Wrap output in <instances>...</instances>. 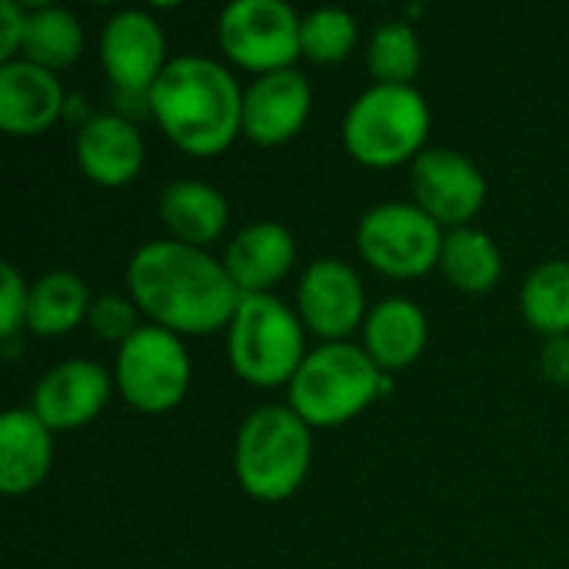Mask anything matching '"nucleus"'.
Listing matches in <instances>:
<instances>
[{
  "label": "nucleus",
  "instance_id": "f257e3e1",
  "mask_svg": "<svg viewBox=\"0 0 569 569\" xmlns=\"http://www.w3.org/2000/svg\"><path fill=\"white\" fill-rule=\"evenodd\" d=\"M127 290L153 323L173 333L230 327L243 297L223 260L180 240H150L137 247L127 263Z\"/></svg>",
  "mask_w": 569,
  "mask_h": 569
},
{
  "label": "nucleus",
  "instance_id": "f03ea898",
  "mask_svg": "<svg viewBox=\"0 0 569 569\" xmlns=\"http://www.w3.org/2000/svg\"><path fill=\"white\" fill-rule=\"evenodd\" d=\"M163 133L187 153H220L243 130V93L233 73L200 53L173 57L147 97Z\"/></svg>",
  "mask_w": 569,
  "mask_h": 569
},
{
  "label": "nucleus",
  "instance_id": "7ed1b4c3",
  "mask_svg": "<svg viewBox=\"0 0 569 569\" xmlns=\"http://www.w3.org/2000/svg\"><path fill=\"white\" fill-rule=\"evenodd\" d=\"M383 377L367 347L327 340L293 373L290 407L310 427H337L383 393Z\"/></svg>",
  "mask_w": 569,
  "mask_h": 569
},
{
  "label": "nucleus",
  "instance_id": "20e7f679",
  "mask_svg": "<svg viewBox=\"0 0 569 569\" xmlns=\"http://www.w3.org/2000/svg\"><path fill=\"white\" fill-rule=\"evenodd\" d=\"M310 450V423L293 407H260L237 433V480L257 500H283L303 483Z\"/></svg>",
  "mask_w": 569,
  "mask_h": 569
},
{
  "label": "nucleus",
  "instance_id": "39448f33",
  "mask_svg": "<svg viewBox=\"0 0 569 569\" xmlns=\"http://www.w3.org/2000/svg\"><path fill=\"white\" fill-rule=\"evenodd\" d=\"M430 130V103L413 83H373L343 117V143L367 167H393L420 153Z\"/></svg>",
  "mask_w": 569,
  "mask_h": 569
},
{
  "label": "nucleus",
  "instance_id": "423d86ee",
  "mask_svg": "<svg viewBox=\"0 0 569 569\" xmlns=\"http://www.w3.org/2000/svg\"><path fill=\"white\" fill-rule=\"evenodd\" d=\"M227 357L247 383H290L307 357L300 317L273 293H243L227 327Z\"/></svg>",
  "mask_w": 569,
  "mask_h": 569
},
{
  "label": "nucleus",
  "instance_id": "0eeeda50",
  "mask_svg": "<svg viewBox=\"0 0 569 569\" xmlns=\"http://www.w3.org/2000/svg\"><path fill=\"white\" fill-rule=\"evenodd\" d=\"M117 383L130 407L163 413L190 387V357L180 337L160 323H140L117 350Z\"/></svg>",
  "mask_w": 569,
  "mask_h": 569
},
{
  "label": "nucleus",
  "instance_id": "6e6552de",
  "mask_svg": "<svg viewBox=\"0 0 569 569\" xmlns=\"http://www.w3.org/2000/svg\"><path fill=\"white\" fill-rule=\"evenodd\" d=\"M443 230L420 203H377L357 223V243L367 263L387 277H420L443 253Z\"/></svg>",
  "mask_w": 569,
  "mask_h": 569
},
{
  "label": "nucleus",
  "instance_id": "1a4fd4ad",
  "mask_svg": "<svg viewBox=\"0 0 569 569\" xmlns=\"http://www.w3.org/2000/svg\"><path fill=\"white\" fill-rule=\"evenodd\" d=\"M303 17L287 0H230L220 10L217 33L227 57L247 70H283L300 53Z\"/></svg>",
  "mask_w": 569,
  "mask_h": 569
},
{
  "label": "nucleus",
  "instance_id": "9d476101",
  "mask_svg": "<svg viewBox=\"0 0 569 569\" xmlns=\"http://www.w3.org/2000/svg\"><path fill=\"white\" fill-rule=\"evenodd\" d=\"M413 197L437 223L467 227L487 200V180L467 153L430 147L413 160Z\"/></svg>",
  "mask_w": 569,
  "mask_h": 569
},
{
  "label": "nucleus",
  "instance_id": "9b49d317",
  "mask_svg": "<svg viewBox=\"0 0 569 569\" xmlns=\"http://www.w3.org/2000/svg\"><path fill=\"white\" fill-rule=\"evenodd\" d=\"M100 60L123 93H150L153 80L170 63L163 27L147 10H117L100 33Z\"/></svg>",
  "mask_w": 569,
  "mask_h": 569
},
{
  "label": "nucleus",
  "instance_id": "f8f14e48",
  "mask_svg": "<svg viewBox=\"0 0 569 569\" xmlns=\"http://www.w3.org/2000/svg\"><path fill=\"white\" fill-rule=\"evenodd\" d=\"M297 310L317 337H347L360 320H367V300L357 270L337 257L313 260L297 287Z\"/></svg>",
  "mask_w": 569,
  "mask_h": 569
},
{
  "label": "nucleus",
  "instance_id": "ddd939ff",
  "mask_svg": "<svg viewBox=\"0 0 569 569\" xmlns=\"http://www.w3.org/2000/svg\"><path fill=\"white\" fill-rule=\"evenodd\" d=\"M110 397V373L97 360H63L33 387V413L50 430H77L90 423Z\"/></svg>",
  "mask_w": 569,
  "mask_h": 569
},
{
  "label": "nucleus",
  "instance_id": "4468645a",
  "mask_svg": "<svg viewBox=\"0 0 569 569\" xmlns=\"http://www.w3.org/2000/svg\"><path fill=\"white\" fill-rule=\"evenodd\" d=\"M310 100V80L297 67L260 73L243 90V133L263 147L283 143L303 127Z\"/></svg>",
  "mask_w": 569,
  "mask_h": 569
},
{
  "label": "nucleus",
  "instance_id": "2eb2a0df",
  "mask_svg": "<svg viewBox=\"0 0 569 569\" xmlns=\"http://www.w3.org/2000/svg\"><path fill=\"white\" fill-rule=\"evenodd\" d=\"M67 107L63 83L53 70L20 57L0 63V127L13 137L47 130Z\"/></svg>",
  "mask_w": 569,
  "mask_h": 569
},
{
  "label": "nucleus",
  "instance_id": "dca6fc26",
  "mask_svg": "<svg viewBox=\"0 0 569 569\" xmlns=\"http://www.w3.org/2000/svg\"><path fill=\"white\" fill-rule=\"evenodd\" d=\"M297 257L293 233L277 220H253L233 233L223 253V267L240 287V293H267L280 277H287Z\"/></svg>",
  "mask_w": 569,
  "mask_h": 569
},
{
  "label": "nucleus",
  "instance_id": "f3484780",
  "mask_svg": "<svg viewBox=\"0 0 569 569\" xmlns=\"http://www.w3.org/2000/svg\"><path fill=\"white\" fill-rule=\"evenodd\" d=\"M77 163L80 170L103 183L120 187L133 180L143 167V140L123 113H97L77 130Z\"/></svg>",
  "mask_w": 569,
  "mask_h": 569
},
{
  "label": "nucleus",
  "instance_id": "a211bd4d",
  "mask_svg": "<svg viewBox=\"0 0 569 569\" xmlns=\"http://www.w3.org/2000/svg\"><path fill=\"white\" fill-rule=\"evenodd\" d=\"M53 463V430L27 407L0 417V490L7 497L33 490Z\"/></svg>",
  "mask_w": 569,
  "mask_h": 569
},
{
  "label": "nucleus",
  "instance_id": "6ab92c4d",
  "mask_svg": "<svg viewBox=\"0 0 569 569\" xmlns=\"http://www.w3.org/2000/svg\"><path fill=\"white\" fill-rule=\"evenodd\" d=\"M160 217L180 243L207 247L213 243L230 217L227 197L207 180H170L160 193Z\"/></svg>",
  "mask_w": 569,
  "mask_h": 569
},
{
  "label": "nucleus",
  "instance_id": "aec40b11",
  "mask_svg": "<svg viewBox=\"0 0 569 569\" xmlns=\"http://www.w3.org/2000/svg\"><path fill=\"white\" fill-rule=\"evenodd\" d=\"M363 337L367 353L377 360V367H407L427 347V313L420 310V303L407 297H387L367 313Z\"/></svg>",
  "mask_w": 569,
  "mask_h": 569
},
{
  "label": "nucleus",
  "instance_id": "412c9836",
  "mask_svg": "<svg viewBox=\"0 0 569 569\" xmlns=\"http://www.w3.org/2000/svg\"><path fill=\"white\" fill-rule=\"evenodd\" d=\"M440 270L447 280L467 293H483L500 280L503 270V253L497 240L487 230L477 227H453L443 237V253H440Z\"/></svg>",
  "mask_w": 569,
  "mask_h": 569
},
{
  "label": "nucleus",
  "instance_id": "4be33fe9",
  "mask_svg": "<svg viewBox=\"0 0 569 569\" xmlns=\"http://www.w3.org/2000/svg\"><path fill=\"white\" fill-rule=\"evenodd\" d=\"M90 313L87 283L73 270H50L30 287L27 327L33 333H67Z\"/></svg>",
  "mask_w": 569,
  "mask_h": 569
},
{
  "label": "nucleus",
  "instance_id": "5701e85b",
  "mask_svg": "<svg viewBox=\"0 0 569 569\" xmlns=\"http://www.w3.org/2000/svg\"><path fill=\"white\" fill-rule=\"evenodd\" d=\"M80 47H83V27L73 17V10L57 3H40L27 10V37H23L27 60L57 70L73 63Z\"/></svg>",
  "mask_w": 569,
  "mask_h": 569
},
{
  "label": "nucleus",
  "instance_id": "b1692460",
  "mask_svg": "<svg viewBox=\"0 0 569 569\" xmlns=\"http://www.w3.org/2000/svg\"><path fill=\"white\" fill-rule=\"evenodd\" d=\"M520 307L530 327L543 330L547 337L569 333V260L540 263L523 283Z\"/></svg>",
  "mask_w": 569,
  "mask_h": 569
},
{
  "label": "nucleus",
  "instance_id": "393cba45",
  "mask_svg": "<svg viewBox=\"0 0 569 569\" xmlns=\"http://www.w3.org/2000/svg\"><path fill=\"white\" fill-rule=\"evenodd\" d=\"M420 33L407 20H387L377 27L367 50V67L377 77V83H410L420 73Z\"/></svg>",
  "mask_w": 569,
  "mask_h": 569
},
{
  "label": "nucleus",
  "instance_id": "a878e982",
  "mask_svg": "<svg viewBox=\"0 0 569 569\" xmlns=\"http://www.w3.org/2000/svg\"><path fill=\"white\" fill-rule=\"evenodd\" d=\"M357 43V17L343 7H317L300 23V53L317 63L343 60Z\"/></svg>",
  "mask_w": 569,
  "mask_h": 569
},
{
  "label": "nucleus",
  "instance_id": "bb28decb",
  "mask_svg": "<svg viewBox=\"0 0 569 569\" xmlns=\"http://www.w3.org/2000/svg\"><path fill=\"white\" fill-rule=\"evenodd\" d=\"M87 323L103 337V340H127L140 323H137V303L133 297L123 293H100L97 300H90V313Z\"/></svg>",
  "mask_w": 569,
  "mask_h": 569
},
{
  "label": "nucleus",
  "instance_id": "cd10ccee",
  "mask_svg": "<svg viewBox=\"0 0 569 569\" xmlns=\"http://www.w3.org/2000/svg\"><path fill=\"white\" fill-rule=\"evenodd\" d=\"M30 290L13 263H0V337L13 340V333L27 323Z\"/></svg>",
  "mask_w": 569,
  "mask_h": 569
},
{
  "label": "nucleus",
  "instance_id": "c85d7f7f",
  "mask_svg": "<svg viewBox=\"0 0 569 569\" xmlns=\"http://www.w3.org/2000/svg\"><path fill=\"white\" fill-rule=\"evenodd\" d=\"M27 37V10L17 0H0V57L13 60V50L23 47Z\"/></svg>",
  "mask_w": 569,
  "mask_h": 569
},
{
  "label": "nucleus",
  "instance_id": "c756f323",
  "mask_svg": "<svg viewBox=\"0 0 569 569\" xmlns=\"http://www.w3.org/2000/svg\"><path fill=\"white\" fill-rule=\"evenodd\" d=\"M540 367H543L547 380L569 383V333H563V337H547V343L540 350Z\"/></svg>",
  "mask_w": 569,
  "mask_h": 569
}]
</instances>
